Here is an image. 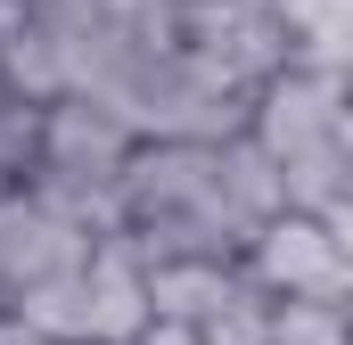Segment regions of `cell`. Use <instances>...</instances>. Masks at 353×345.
<instances>
[{
  "mask_svg": "<svg viewBox=\"0 0 353 345\" xmlns=\"http://www.w3.org/2000/svg\"><path fill=\"white\" fill-rule=\"evenodd\" d=\"M345 90L337 75H312V66H279L255 90V115H247V140L279 165L288 189V214H329L345 197V148H337V124H345Z\"/></svg>",
  "mask_w": 353,
  "mask_h": 345,
  "instance_id": "1",
  "label": "cell"
},
{
  "mask_svg": "<svg viewBox=\"0 0 353 345\" xmlns=\"http://www.w3.org/2000/svg\"><path fill=\"white\" fill-rule=\"evenodd\" d=\"M99 107L148 148V140H239L255 99L222 83L214 66H197L189 50H140L115 83L99 90Z\"/></svg>",
  "mask_w": 353,
  "mask_h": 345,
  "instance_id": "2",
  "label": "cell"
},
{
  "mask_svg": "<svg viewBox=\"0 0 353 345\" xmlns=\"http://www.w3.org/2000/svg\"><path fill=\"white\" fill-rule=\"evenodd\" d=\"M25 329H41L50 345H140L148 329V271L132 263L123 239H99V255L74 279H50L17 304Z\"/></svg>",
  "mask_w": 353,
  "mask_h": 345,
  "instance_id": "3",
  "label": "cell"
},
{
  "mask_svg": "<svg viewBox=\"0 0 353 345\" xmlns=\"http://www.w3.org/2000/svg\"><path fill=\"white\" fill-rule=\"evenodd\" d=\"M181 50H189L197 66H214L222 83H239L247 99H255L279 66H296V58H288V33H279V17H271V0H181Z\"/></svg>",
  "mask_w": 353,
  "mask_h": 345,
  "instance_id": "4",
  "label": "cell"
},
{
  "mask_svg": "<svg viewBox=\"0 0 353 345\" xmlns=\"http://www.w3.org/2000/svg\"><path fill=\"white\" fill-rule=\"evenodd\" d=\"M90 255H99V239L74 214H58L41 189H8L0 197V288H8V304H25L50 279H74Z\"/></svg>",
  "mask_w": 353,
  "mask_h": 345,
  "instance_id": "5",
  "label": "cell"
},
{
  "mask_svg": "<svg viewBox=\"0 0 353 345\" xmlns=\"http://www.w3.org/2000/svg\"><path fill=\"white\" fill-rule=\"evenodd\" d=\"M239 271L263 288L271 304H296V296L345 304V296H353V271L337 263V247H329V222H312V214H279V222H263V239L247 247Z\"/></svg>",
  "mask_w": 353,
  "mask_h": 345,
  "instance_id": "6",
  "label": "cell"
},
{
  "mask_svg": "<svg viewBox=\"0 0 353 345\" xmlns=\"http://www.w3.org/2000/svg\"><path fill=\"white\" fill-rule=\"evenodd\" d=\"M230 288H239V263H157L148 271V321L197 329Z\"/></svg>",
  "mask_w": 353,
  "mask_h": 345,
  "instance_id": "7",
  "label": "cell"
},
{
  "mask_svg": "<svg viewBox=\"0 0 353 345\" xmlns=\"http://www.w3.org/2000/svg\"><path fill=\"white\" fill-rule=\"evenodd\" d=\"M271 313H279V304H271L263 288L239 271V288H230V296L197 321V337H205V345H271Z\"/></svg>",
  "mask_w": 353,
  "mask_h": 345,
  "instance_id": "8",
  "label": "cell"
},
{
  "mask_svg": "<svg viewBox=\"0 0 353 345\" xmlns=\"http://www.w3.org/2000/svg\"><path fill=\"white\" fill-rule=\"evenodd\" d=\"M271 345H353V313L321 304V296H296V304L271 313Z\"/></svg>",
  "mask_w": 353,
  "mask_h": 345,
  "instance_id": "9",
  "label": "cell"
},
{
  "mask_svg": "<svg viewBox=\"0 0 353 345\" xmlns=\"http://www.w3.org/2000/svg\"><path fill=\"white\" fill-rule=\"evenodd\" d=\"M321 222H329V247H337V263L353 271V197H337V206H329Z\"/></svg>",
  "mask_w": 353,
  "mask_h": 345,
  "instance_id": "10",
  "label": "cell"
},
{
  "mask_svg": "<svg viewBox=\"0 0 353 345\" xmlns=\"http://www.w3.org/2000/svg\"><path fill=\"white\" fill-rule=\"evenodd\" d=\"M140 345H205V337H197V329H173V321H148Z\"/></svg>",
  "mask_w": 353,
  "mask_h": 345,
  "instance_id": "11",
  "label": "cell"
},
{
  "mask_svg": "<svg viewBox=\"0 0 353 345\" xmlns=\"http://www.w3.org/2000/svg\"><path fill=\"white\" fill-rule=\"evenodd\" d=\"M0 345H50V337H41V329H25L17 313H0Z\"/></svg>",
  "mask_w": 353,
  "mask_h": 345,
  "instance_id": "12",
  "label": "cell"
},
{
  "mask_svg": "<svg viewBox=\"0 0 353 345\" xmlns=\"http://www.w3.org/2000/svg\"><path fill=\"white\" fill-rule=\"evenodd\" d=\"M0 313H17V304H8V288H0Z\"/></svg>",
  "mask_w": 353,
  "mask_h": 345,
  "instance_id": "13",
  "label": "cell"
}]
</instances>
